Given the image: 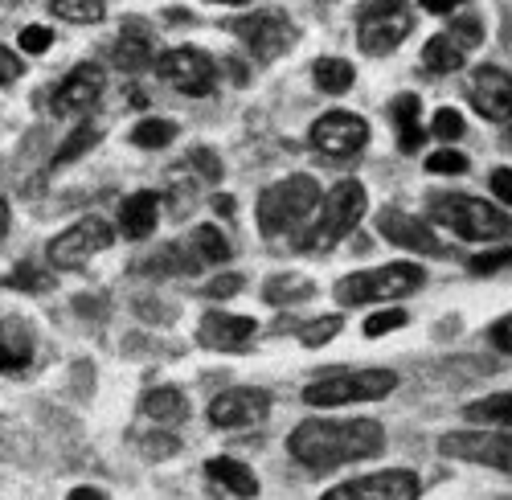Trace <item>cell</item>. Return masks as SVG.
<instances>
[{
	"instance_id": "6da1fadb",
	"label": "cell",
	"mask_w": 512,
	"mask_h": 500,
	"mask_svg": "<svg viewBox=\"0 0 512 500\" xmlns=\"http://www.w3.org/2000/svg\"><path fill=\"white\" fill-rule=\"evenodd\" d=\"M386 447V427L377 419H304L287 435V451L308 472H332L373 460Z\"/></svg>"
},
{
	"instance_id": "7a4b0ae2",
	"label": "cell",
	"mask_w": 512,
	"mask_h": 500,
	"mask_svg": "<svg viewBox=\"0 0 512 500\" xmlns=\"http://www.w3.org/2000/svg\"><path fill=\"white\" fill-rule=\"evenodd\" d=\"M320 201H324V193H320L316 177L295 173V177H283L259 193L254 218H259L263 238H300L312 226Z\"/></svg>"
},
{
	"instance_id": "3957f363",
	"label": "cell",
	"mask_w": 512,
	"mask_h": 500,
	"mask_svg": "<svg viewBox=\"0 0 512 500\" xmlns=\"http://www.w3.org/2000/svg\"><path fill=\"white\" fill-rule=\"evenodd\" d=\"M365 210H369V193H365L361 181L332 185V193L320 201L312 226L295 238V250H300V255H328L340 238H349L361 226Z\"/></svg>"
},
{
	"instance_id": "277c9868",
	"label": "cell",
	"mask_w": 512,
	"mask_h": 500,
	"mask_svg": "<svg viewBox=\"0 0 512 500\" xmlns=\"http://www.w3.org/2000/svg\"><path fill=\"white\" fill-rule=\"evenodd\" d=\"M431 222L447 226L451 234L467 238V242H496V238H512V218L496 205H488L484 197H467V193H443L431 201Z\"/></svg>"
},
{
	"instance_id": "5b68a950",
	"label": "cell",
	"mask_w": 512,
	"mask_h": 500,
	"mask_svg": "<svg viewBox=\"0 0 512 500\" xmlns=\"http://www.w3.org/2000/svg\"><path fill=\"white\" fill-rule=\"evenodd\" d=\"M422 283H426V271L418 263H386V267L353 271L345 279H336L332 291L345 308H357V304H390V300L414 296Z\"/></svg>"
},
{
	"instance_id": "8992f818",
	"label": "cell",
	"mask_w": 512,
	"mask_h": 500,
	"mask_svg": "<svg viewBox=\"0 0 512 500\" xmlns=\"http://www.w3.org/2000/svg\"><path fill=\"white\" fill-rule=\"evenodd\" d=\"M398 373L394 369H340L328 378H316L304 390V402L316 410H332V406H357V402H381L398 390Z\"/></svg>"
},
{
	"instance_id": "52a82bcc",
	"label": "cell",
	"mask_w": 512,
	"mask_h": 500,
	"mask_svg": "<svg viewBox=\"0 0 512 500\" xmlns=\"http://www.w3.org/2000/svg\"><path fill=\"white\" fill-rule=\"evenodd\" d=\"M111 242H115V230L103 218H78L74 226H66L62 234L50 238L46 255L58 271H82L95 255L111 250Z\"/></svg>"
},
{
	"instance_id": "ba28073f",
	"label": "cell",
	"mask_w": 512,
	"mask_h": 500,
	"mask_svg": "<svg viewBox=\"0 0 512 500\" xmlns=\"http://www.w3.org/2000/svg\"><path fill=\"white\" fill-rule=\"evenodd\" d=\"M439 451L447 460L480 464L512 476V431H451L439 439Z\"/></svg>"
},
{
	"instance_id": "9c48e42d",
	"label": "cell",
	"mask_w": 512,
	"mask_h": 500,
	"mask_svg": "<svg viewBox=\"0 0 512 500\" xmlns=\"http://www.w3.org/2000/svg\"><path fill=\"white\" fill-rule=\"evenodd\" d=\"M230 29L259 62H275L295 46V29L279 9H259L250 17H238V21H230Z\"/></svg>"
},
{
	"instance_id": "30bf717a",
	"label": "cell",
	"mask_w": 512,
	"mask_h": 500,
	"mask_svg": "<svg viewBox=\"0 0 512 500\" xmlns=\"http://www.w3.org/2000/svg\"><path fill=\"white\" fill-rule=\"evenodd\" d=\"M156 74L168 82V87H177L181 95L205 99L213 91V82H218V62L197 46H177V50L156 58Z\"/></svg>"
},
{
	"instance_id": "8fae6325",
	"label": "cell",
	"mask_w": 512,
	"mask_h": 500,
	"mask_svg": "<svg viewBox=\"0 0 512 500\" xmlns=\"http://www.w3.org/2000/svg\"><path fill=\"white\" fill-rule=\"evenodd\" d=\"M369 144V123L357 111H324L312 123V148L328 160H353Z\"/></svg>"
},
{
	"instance_id": "7c38bea8",
	"label": "cell",
	"mask_w": 512,
	"mask_h": 500,
	"mask_svg": "<svg viewBox=\"0 0 512 500\" xmlns=\"http://www.w3.org/2000/svg\"><path fill=\"white\" fill-rule=\"evenodd\" d=\"M418 492L422 484L410 468H390V472H369V476L336 484L320 500H418Z\"/></svg>"
},
{
	"instance_id": "4fadbf2b",
	"label": "cell",
	"mask_w": 512,
	"mask_h": 500,
	"mask_svg": "<svg viewBox=\"0 0 512 500\" xmlns=\"http://www.w3.org/2000/svg\"><path fill=\"white\" fill-rule=\"evenodd\" d=\"M271 414V394L259 390V386H234L226 394H218L209 402V423L218 431H242V427H254L263 423Z\"/></svg>"
},
{
	"instance_id": "5bb4252c",
	"label": "cell",
	"mask_w": 512,
	"mask_h": 500,
	"mask_svg": "<svg viewBox=\"0 0 512 500\" xmlns=\"http://www.w3.org/2000/svg\"><path fill=\"white\" fill-rule=\"evenodd\" d=\"M377 234L402 246V250H414V255H431V259H443L447 255V242L431 230L426 218H414L406 210H381L377 214Z\"/></svg>"
},
{
	"instance_id": "9a60e30c",
	"label": "cell",
	"mask_w": 512,
	"mask_h": 500,
	"mask_svg": "<svg viewBox=\"0 0 512 500\" xmlns=\"http://www.w3.org/2000/svg\"><path fill=\"white\" fill-rule=\"evenodd\" d=\"M254 332H259V324H254L250 316H234V312H205L201 324H197V341L201 349L209 353H242Z\"/></svg>"
},
{
	"instance_id": "2e32d148",
	"label": "cell",
	"mask_w": 512,
	"mask_h": 500,
	"mask_svg": "<svg viewBox=\"0 0 512 500\" xmlns=\"http://www.w3.org/2000/svg\"><path fill=\"white\" fill-rule=\"evenodd\" d=\"M467 99L484 119H512V74L500 66H476L467 82Z\"/></svg>"
},
{
	"instance_id": "e0dca14e",
	"label": "cell",
	"mask_w": 512,
	"mask_h": 500,
	"mask_svg": "<svg viewBox=\"0 0 512 500\" xmlns=\"http://www.w3.org/2000/svg\"><path fill=\"white\" fill-rule=\"evenodd\" d=\"M103 87H107L103 66H95V62H78V66L58 82V91H54V111H58V115L87 111V107L99 103Z\"/></svg>"
},
{
	"instance_id": "ac0fdd59",
	"label": "cell",
	"mask_w": 512,
	"mask_h": 500,
	"mask_svg": "<svg viewBox=\"0 0 512 500\" xmlns=\"http://www.w3.org/2000/svg\"><path fill=\"white\" fill-rule=\"evenodd\" d=\"M410 29H414V21H410L406 13H390V17H369V21H357V46H361L365 54L381 58V54L398 50L402 41L410 37Z\"/></svg>"
},
{
	"instance_id": "d6986e66",
	"label": "cell",
	"mask_w": 512,
	"mask_h": 500,
	"mask_svg": "<svg viewBox=\"0 0 512 500\" xmlns=\"http://www.w3.org/2000/svg\"><path fill=\"white\" fill-rule=\"evenodd\" d=\"M156 222H160V197L152 189H140V193H132L119 205V234L123 238L140 242V238H148L156 230Z\"/></svg>"
},
{
	"instance_id": "ffe728a7",
	"label": "cell",
	"mask_w": 512,
	"mask_h": 500,
	"mask_svg": "<svg viewBox=\"0 0 512 500\" xmlns=\"http://www.w3.org/2000/svg\"><path fill=\"white\" fill-rule=\"evenodd\" d=\"M152 54H156V50H152L148 29H144L140 21H127L123 33H119V41H115V50H111V62H115L119 70H127V74H140V70L156 66Z\"/></svg>"
},
{
	"instance_id": "44dd1931",
	"label": "cell",
	"mask_w": 512,
	"mask_h": 500,
	"mask_svg": "<svg viewBox=\"0 0 512 500\" xmlns=\"http://www.w3.org/2000/svg\"><path fill=\"white\" fill-rule=\"evenodd\" d=\"M140 414L156 427H177L189 419V398L177 390V386H160V390H148L144 402H140Z\"/></svg>"
},
{
	"instance_id": "7402d4cb",
	"label": "cell",
	"mask_w": 512,
	"mask_h": 500,
	"mask_svg": "<svg viewBox=\"0 0 512 500\" xmlns=\"http://www.w3.org/2000/svg\"><path fill=\"white\" fill-rule=\"evenodd\" d=\"M33 361V332L25 320H0V373H21Z\"/></svg>"
},
{
	"instance_id": "603a6c76",
	"label": "cell",
	"mask_w": 512,
	"mask_h": 500,
	"mask_svg": "<svg viewBox=\"0 0 512 500\" xmlns=\"http://www.w3.org/2000/svg\"><path fill=\"white\" fill-rule=\"evenodd\" d=\"M205 476H209L213 484H222L226 492L242 496V500L259 496V476H254L242 460H230V455H218V460H209V464H205Z\"/></svg>"
},
{
	"instance_id": "cb8c5ba5",
	"label": "cell",
	"mask_w": 512,
	"mask_h": 500,
	"mask_svg": "<svg viewBox=\"0 0 512 500\" xmlns=\"http://www.w3.org/2000/svg\"><path fill=\"white\" fill-rule=\"evenodd\" d=\"M390 119L398 128V148L402 152H418L422 148V99L418 95H398L390 103Z\"/></svg>"
},
{
	"instance_id": "d4e9b609",
	"label": "cell",
	"mask_w": 512,
	"mask_h": 500,
	"mask_svg": "<svg viewBox=\"0 0 512 500\" xmlns=\"http://www.w3.org/2000/svg\"><path fill=\"white\" fill-rule=\"evenodd\" d=\"M463 419L484 431H512V394H488L463 406Z\"/></svg>"
},
{
	"instance_id": "484cf974",
	"label": "cell",
	"mask_w": 512,
	"mask_h": 500,
	"mask_svg": "<svg viewBox=\"0 0 512 500\" xmlns=\"http://www.w3.org/2000/svg\"><path fill=\"white\" fill-rule=\"evenodd\" d=\"M316 296V283L308 275H271L263 283V300L275 308H291V304H304Z\"/></svg>"
},
{
	"instance_id": "4316f807",
	"label": "cell",
	"mask_w": 512,
	"mask_h": 500,
	"mask_svg": "<svg viewBox=\"0 0 512 500\" xmlns=\"http://www.w3.org/2000/svg\"><path fill=\"white\" fill-rule=\"evenodd\" d=\"M463 50L467 46H459L451 33H435L422 46V66L431 74H455V70H463Z\"/></svg>"
},
{
	"instance_id": "83f0119b",
	"label": "cell",
	"mask_w": 512,
	"mask_h": 500,
	"mask_svg": "<svg viewBox=\"0 0 512 500\" xmlns=\"http://www.w3.org/2000/svg\"><path fill=\"white\" fill-rule=\"evenodd\" d=\"M312 78H316V87H320L324 95H345L353 82H357V70H353L349 58H320V62L312 66Z\"/></svg>"
},
{
	"instance_id": "f1b7e54d",
	"label": "cell",
	"mask_w": 512,
	"mask_h": 500,
	"mask_svg": "<svg viewBox=\"0 0 512 500\" xmlns=\"http://www.w3.org/2000/svg\"><path fill=\"white\" fill-rule=\"evenodd\" d=\"M50 13L58 21H70V25H99L107 17V5L103 0H54Z\"/></svg>"
},
{
	"instance_id": "f546056e",
	"label": "cell",
	"mask_w": 512,
	"mask_h": 500,
	"mask_svg": "<svg viewBox=\"0 0 512 500\" xmlns=\"http://www.w3.org/2000/svg\"><path fill=\"white\" fill-rule=\"evenodd\" d=\"M193 250H197V259L201 263H226L234 250H230V242H226V234L218 230V226H197L193 230Z\"/></svg>"
},
{
	"instance_id": "4dcf8cb0",
	"label": "cell",
	"mask_w": 512,
	"mask_h": 500,
	"mask_svg": "<svg viewBox=\"0 0 512 500\" xmlns=\"http://www.w3.org/2000/svg\"><path fill=\"white\" fill-rule=\"evenodd\" d=\"M99 140H103V132L95 128V123H78V128L62 140V148H58V156H54V169H62V164H74L82 152H91Z\"/></svg>"
},
{
	"instance_id": "1f68e13d",
	"label": "cell",
	"mask_w": 512,
	"mask_h": 500,
	"mask_svg": "<svg viewBox=\"0 0 512 500\" xmlns=\"http://www.w3.org/2000/svg\"><path fill=\"white\" fill-rule=\"evenodd\" d=\"M177 140V123L173 119H140L136 128H132V144L136 148H168Z\"/></svg>"
},
{
	"instance_id": "d6a6232c",
	"label": "cell",
	"mask_w": 512,
	"mask_h": 500,
	"mask_svg": "<svg viewBox=\"0 0 512 500\" xmlns=\"http://www.w3.org/2000/svg\"><path fill=\"white\" fill-rule=\"evenodd\" d=\"M5 283H9L13 291H29V296H41V291H50V287H54V275H50V271H41V267H33V263H21Z\"/></svg>"
},
{
	"instance_id": "836d02e7",
	"label": "cell",
	"mask_w": 512,
	"mask_h": 500,
	"mask_svg": "<svg viewBox=\"0 0 512 500\" xmlns=\"http://www.w3.org/2000/svg\"><path fill=\"white\" fill-rule=\"evenodd\" d=\"M340 324H345L340 316H320V320L304 324V328H300V345H304V349H320V345H328L336 332H340Z\"/></svg>"
},
{
	"instance_id": "e575fe53",
	"label": "cell",
	"mask_w": 512,
	"mask_h": 500,
	"mask_svg": "<svg viewBox=\"0 0 512 500\" xmlns=\"http://www.w3.org/2000/svg\"><path fill=\"white\" fill-rule=\"evenodd\" d=\"M410 324V312H402V308H381V312H373L369 320H365V337H386V332H398V328H406Z\"/></svg>"
},
{
	"instance_id": "d590c367",
	"label": "cell",
	"mask_w": 512,
	"mask_h": 500,
	"mask_svg": "<svg viewBox=\"0 0 512 500\" xmlns=\"http://www.w3.org/2000/svg\"><path fill=\"white\" fill-rule=\"evenodd\" d=\"M426 173H435V177H459V173H467V156L455 152V148L431 152V156H426Z\"/></svg>"
},
{
	"instance_id": "8d00e7d4",
	"label": "cell",
	"mask_w": 512,
	"mask_h": 500,
	"mask_svg": "<svg viewBox=\"0 0 512 500\" xmlns=\"http://www.w3.org/2000/svg\"><path fill=\"white\" fill-rule=\"evenodd\" d=\"M459 46H480L484 41V25H480V17H472V13H451V29H447Z\"/></svg>"
},
{
	"instance_id": "74e56055",
	"label": "cell",
	"mask_w": 512,
	"mask_h": 500,
	"mask_svg": "<svg viewBox=\"0 0 512 500\" xmlns=\"http://www.w3.org/2000/svg\"><path fill=\"white\" fill-rule=\"evenodd\" d=\"M431 132L443 140V144H455L463 136V115L455 107H439L435 111V123H431Z\"/></svg>"
},
{
	"instance_id": "f35d334b",
	"label": "cell",
	"mask_w": 512,
	"mask_h": 500,
	"mask_svg": "<svg viewBox=\"0 0 512 500\" xmlns=\"http://www.w3.org/2000/svg\"><path fill=\"white\" fill-rule=\"evenodd\" d=\"M512 263V246H500V250H484V255H476L472 263H467V271L472 275H496Z\"/></svg>"
},
{
	"instance_id": "ab89813d",
	"label": "cell",
	"mask_w": 512,
	"mask_h": 500,
	"mask_svg": "<svg viewBox=\"0 0 512 500\" xmlns=\"http://www.w3.org/2000/svg\"><path fill=\"white\" fill-rule=\"evenodd\" d=\"M17 46H21V54H46L54 46V33L46 25H29V29H21Z\"/></svg>"
},
{
	"instance_id": "60d3db41",
	"label": "cell",
	"mask_w": 512,
	"mask_h": 500,
	"mask_svg": "<svg viewBox=\"0 0 512 500\" xmlns=\"http://www.w3.org/2000/svg\"><path fill=\"white\" fill-rule=\"evenodd\" d=\"M25 74V58L9 46H0V87H9V82H17Z\"/></svg>"
},
{
	"instance_id": "b9f144b4",
	"label": "cell",
	"mask_w": 512,
	"mask_h": 500,
	"mask_svg": "<svg viewBox=\"0 0 512 500\" xmlns=\"http://www.w3.org/2000/svg\"><path fill=\"white\" fill-rule=\"evenodd\" d=\"M189 169H201L209 185H213V181H222V160H218V156H213L209 148H197V152L189 156Z\"/></svg>"
},
{
	"instance_id": "7bdbcfd3",
	"label": "cell",
	"mask_w": 512,
	"mask_h": 500,
	"mask_svg": "<svg viewBox=\"0 0 512 500\" xmlns=\"http://www.w3.org/2000/svg\"><path fill=\"white\" fill-rule=\"evenodd\" d=\"M242 275H218V279H209V287H205V296L209 300H230V296H238L242 291Z\"/></svg>"
},
{
	"instance_id": "ee69618b",
	"label": "cell",
	"mask_w": 512,
	"mask_h": 500,
	"mask_svg": "<svg viewBox=\"0 0 512 500\" xmlns=\"http://www.w3.org/2000/svg\"><path fill=\"white\" fill-rule=\"evenodd\" d=\"M390 13H406V0H361L357 21H369V17H390Z\"/></svg>"
},
{
	"instance_id": "f6af8a7d",
	"label": "cell",
	"mask_w": 512,
	"mask_h": 500,
	"mask_svg": "<svg viewBox=\"0 0 512 500\" xmlns=\"http://www.w3.org/2000/svg\"><path fill=\"white\" fill-rule=\"evenodd\" d=\"M144 447H148L152 460H156V455H160V460H168V455H177V447H181V443H177L173 435H164V431H160V435H148V439H144Z\"/></svg>"
},
{
	"instance_id": "bcb514c9",
	"label": "cell",
	"mask_w": 512,
	"mask_h": 500,
	"mask_svg": "<svg viewBox=\"0 0 512 500\" xmlns=\"http://www.w3.org/2000/svg\"><path fill=\"white\" fill-rule=\"evenodd\" d=\"M488 337H492V345H496L500 353H508V357H512V316H500V320L492 324Z\"/></svg>"
},
{
	"instance_id": "7dc6e473",
	"label": "cell",
	"mask_w": 512,
	"mask_h": 500,
	"mask_svg": "<svg viewBox=\"0 0 512 500\" xmlns=\"http://www.w3.org/2000/svg\"><path fill=\"white\" fill-rule=\"evenodd\" d=\"M492 193H496L504 205H512V169H496V173H492Z\"/></svg>"
},
{
	"instance_id": "c3c4849f",
	"label": "cell",
	"mask_w": 512,
	"mask_h": 500,
	"mask_svg": "<svg viewBox=\"0 0 512 500\" xmlns=\"http://www.w3.org/2000/svg\"><path fill=\"white\" fill-rule=\"evenodd\" d=\"M66 500H107V492H99V488H91V484H78V488H70Z\"/></svg>"
},
{
	"instance_id": "681fc988",
	"label": "cell",
	"mask_w": 512,
	"mask_h": 500,
	"mask_svg": "<svg viewBox=\"0 0 512 500\" xmlns=\"http://www.w3.org/2000/svg\"><path fill=\"white\" fill-rule=\"evenodd\" d=\"M9 230H13V210H9V201L0 197V242L9 238Z\"/></svg>"
},
{
	"instance_id": "f907efd6",
	"label": "cell",
	"mask_w": 512,
	"mask_h": 500,
	"mask_svg": "<svg viewBox=\"0 0 512 500\" xmlns=\"http://www.w3.org/2000/svg\"><path fill=\"white\" fill-rule=\"evenodd\" d=\"M213 210H218V214H234V197L218 193V197H213Z\"/></svg>"
},
{
	"instance_id": "816d5d0a",
	"label": "cell",
	"mask_w": 512,
	"mask_h": 500,
	"mask_svg": "<svg viewBox=\"0 0 512 500\" xmlns=\"http://www.w3.org/2000/svg\"><path fill=\"white\" fill-rule=\"evenodd\" d=\"M213 5H246V0H213Z\"/></svg>"
},
{
	"instance_id": "f5cc1de1",
	"label": "cell",
	"mask_w": 512,
	"mask_h": 500,
	"mask_svg": "<svg viewBox=\"0 0 512 500\" xmlns=\"http://www.w3.org/2000/svg\"><path fill=\"white\" fill-rule=\"evenodd\" d=\"M504 144L512 148V119H508V132H504Z\"/></svg>"
},
{
	"instance_id": "db71d44e",
	"label": "cell",
	"mask_w": 512,
	"mask_h": 500,
	"mask_svg": "<svg viewBox=\"0 0 512 500\" xmlns=\"http://www.w3.org/2000/svg\"><path fill=\"white\" fill-rule=\"evenodd\" d=\"M451 5H463V0H451Z\"/></svg>"
}]
</instances>
